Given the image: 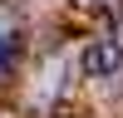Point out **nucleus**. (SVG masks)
I'll return each instance as SVG.
<instances>
[{
	"label": "nucleus",
	"instance_id": "f257e3e1",
	"mask_svg": "<svg viewBox=\"0 0 123 118\" xmlns=\"http://www.w3.org/2000/svg\"><path fill=\"white\" fill-rule=\"evenodd\" d=\"M118 64H123V44L118 39H94V44L84 49V74H94V79L118 74Z\"/></svg>",
	"mask_w": 123,
	"mask_h": 118
}]
</instances>
